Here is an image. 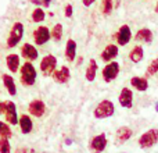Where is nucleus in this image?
Wrapping results in <instances>:
<instances>
[{
  "mask_svg": "<svg viewBox=\"0 0 158 153\" xmlns=\"http://www.w3.org/2000/svg\"><path fill=\"white\" fill-rule=\"evenodd\" d=\"M131 85L132 88L137 90V92H146L148 89V79L146 76H132L131 78Z\"/></svg>",
  "mask_w": 158,
  "mask_h": 153,
  "instance_id": "obj_23",
  "label": "nucleus"
},
{
  "mask_svg": "<svg viewBox=\"0 0 158 153\" xmlns=\"http://www.w3.org/2000/svg\"><path fill=\"white\" fill-rule=\"evenodd\" d=\"M25 32V27L21 21H17L13 24L10 32H8V36L6 39V46L8 49H14L15 46H18L19 42L22 41V36H24Z\"/></svg>",
  "mask_w": 158,
  "mask_h": 153,
  "instance_id": "obj_3",
  "label": "nucleus"
},
{
  "mask_svg": "<svg viewBox=\"0 0 158 153\" xmlns=\"http://www.w3.org/2000/svg\"><path fill=\"white\" fill-rule=\"evenodd\" d=\"M156 74H158V57L154 59L147 66V68H146V78L147 76H154Z\"/></svg>",
  "mask_w": 158,
  "mask_h": 153,
  "instance_id": "obj_28",
  "label": "nucleus"
},
{
  "mask_svg": "<svg viewBox=\"0 0 158 153\" xmlns=\"http://www.w3.org/2000/svg\"><path fill=\"white\" fill-rule=\"evenodd\" d=\"M133 90L128 86H123L118 95V102L123 109H132L133 107Z\"/></svg>",
  "mask_w": 158,
  "mask_h": 153,
  "instance_id": "obj_13",
  "label": "nucleus"
},
{
  "mask_svg": "<svg viewBox=\"0 0 158 153\" xmlns=\"http://www.w3.org/2000/svg\"><path fill=\"white\" fill-rule=\"evenodd\" d=\"M156 111H158V103H156Z\"/></svg>",
  "mask_w": 158,
  "mask_h": 153,
  "instance_id": "obj_39",
  "label": "nucleus"
},
{
  "mask_svg": "<svg viewBox=\"0 0 158 153\" xmlns=\"http://www.w3.org/2000/svg\"><path fill=\"white\" fill-rule=\"evenodd\" d=\"M6 67L11 74H17L21 67V57L17 53H10L6 56Z\"/></svg>",
  "mask_w": 158,
  "mask_h": 153,
  "instance_id": "obj_17",
  "label": "nucleus"
},
{
  "mask_svg": "<svg viewBox=\"0 0 158 153\" xmlns=\"http://www.w3.org/2000/svg\"><path fill=\"white\" fill-rule=\"evenodd\" d=\"M77 50H78V45L74 39H68L65 43V49H64V56L65 60L68 63H74L77 59Z\"/></svg>",
  "mask_w": 158,
  "mask_h": 153,
  "instance_id": "obj_19",
  "label": "nucleus"
},
{
  "mask_svg": "<svg viewBox=\"0 0 158 153\" xmlns=\"http://www.w3.org/2000/svg\"><path fill=\"white\" fill-rule=\"evenodd\" d=\"M64 15H65V18H71L74 15V7L71 4H65V7H64Z\"/></svg>",
  "mask_w": 158,
  "mask_h": 153,
  "instance_id": "obj_31",
  "label": "nucleus"
},
{
  "mask_svg": "<svg viewBox=\"0 0 158 153\" xmlns=\"http://www.w3.org/2000/svg\"><path fill=\"white\" fill-rule=\"evenodd\" d=\"M97 70H98V64L94 59H90L89 64L86 67V71H85V78H86L87 82H93L96 79V75H97Z\"/></svg>",
  "mask_w": 158,
  "mask_h": 153,
  "instance_id": "obj_24",
  "label": "nucleus"
},
{
  "mask_svg": "<svg viewBox=\"0 0 158 153\" xmlns=\"http://www.w3.org/2000/svg\"><path fill=\"white\" fill-rule=\"evenodd\" d=\"M2 81L4 85L6 90L10 96H15L17 95V85H15V79L13 78V75L10 74H2Z\"/></svg>",
  "mask_w": 158,
  "mask_h": 153,
  "instance_id": "obj_22",
  "label": "nucleus"
},
{
  "mask_svg": "<svg viewBox=\"0 0 158 153\" xmlns=\"http://www.w3.org/2000/svg\"><path fill=\"white\" fill-rule=\"evenodd\" d=\"M19 52H21V57H24V60L29 61V63L36 61L39 59L38 47H36L35 45H32V43H28V42H25V43L22 45L21 49H19Z\"/></svg>",
  "mask_w": 158,
  "mask_h": 153,
  "instance_id": "obj_12",
  "label": "nucleus"
},
{
  "mask_svg": "<svg viewBox=\"0 0 158 153\" xmlns=\"http://www.w3.org/2000/svg\"><path fill=\"white\" fill-rule=\"evenodd\" d=\"M50 35H52L53 41L58 43V42L63 39V35H64V27H63V24L57 22V24L53 25V28L50 29Z\"/></svg>",
  "mask_w": 158,
  "mask_h": 153,
  "instance_id": "obj_25",
  "label": "nucleus"
},
{
  "mask_svg": "<svg viewBox=\"0 0 158 153\" xmlns=\"http://www.w3.org/2000/svg\"><path fill=\"white\" fill-rule=\"evenodd\" d=\"M115 113V104L110 99H103L101 102H98L97 106L93 110V117L96 120H104V118L112 117Z\"/></svg>",
  "mask_w": 158,
  "mask_h": 153,
  "instance_id": "obj_2",
  "label": "nucleus"
},
{
  "mask_svg": "<svg viewBox=\"0 0 158 153\" xmlns=\"http://www.w3.org/2000/svg\"><path fill=\"white\" fill-rule=\"evenodd\" d=\"M119 72H121V64L114 60V61H110V63H107L106 66H104V68L101 70V76H103L104 82L110 84V82L115 81V79L118 78Z\"/></svg>",
  "mask_w": 158,
  "mask_h": 153,
  "instance_id": "obj_6",
  "label": "nucleus"
},
{
  "mask_svg": "<svg viewBox=\"0 0 158 153\" xmlns=\"http://www.w3.org/2000/svg\"><path fill=\"white\" fill-rule=\"evenodd\" d=\"M133 137V129L128 125H122L117 129L115 132V141L118 143H125L126 141H129L131 138Z\"/></svg>",
  "mask_w": 158,
  "mask_h": 153,
  "instance_id": "obj_20",
  "label": "nucleus"
},
{
  "mask_svg": "<svg viewBox=\"0 0 158 153\" xmlns=\"http://www.w3.org/2000/svg\"><path fill=\"white\" fill-rule=\"evenodd\" d=\"M112 8H114V2L112 0H103V3H101V13L104 15H110L112 13Z\"/></svg>",
  "mask_w": 158,
  "mask_h": 153,
  "instance_id": "obj_29",
  "label": "nucleus"
},
{
  "mask_svg": "<svg viewBox=\"0 0 158 153\" xmlns=\"http://www.w3.org/2000/svg\"><path fill=\"white\" fill-rule=\"evenodd\" d=\"M158 142V128H150L146 132H143L137 139L140 149H150Z\"/></svg>",
  "mask_w": 158,
  "mask_h": 153,
  "instance_id": "obj_5",
  "label": "nucleus"
},
{
  "mask_svg": "<svg viewBox=\"0 0 158 153\" xmlns=\"http://www.w3.org/2000/svg\"><path fill=\"white\" fill-rule=\"evenodd\" d=\"M107 145H108V138L104 132L94 135L89 141V149L93 153H103L107 149Z\"/></svg>",
  "mask_w": 158,
  "mask_h": 153,
  "instance_id": "obj_8",
  "label": "nucleus"
},
{
  "mask_svg": "<svg viewBox=\"0 0 158 153\" xmlns=\"http://www.w3.org/2000/svg\"><path fill=\"white\" fill-rule=\"evenodd\" d=\"M13 137V129L11 125L7 124L6 121L0 120V138H6V139H10Z\"/></svg>",
  "mask_w": 158,
  "mask_h": 153,
  "instance_id": "obj_26",
  "label": "nucleus"
},
{
  "mask_svg": "<svg viewBox=\"0 0 158 153\" xmlns=\"http://www.w3.org/2000/svg\"><path fill=\"white\" fill-rule=\"evenodd\" d=\"M119 55V47L117 43H108L106 47L103 49V52L100 53V59L104 63H110V61H114L115 59Z\"/></svg>",
  "mask_w": 158,
  "mask_h": 153,
  "instance_id": "obj_14",
  "label": "nucleus"
},
{
  "mask_svg": "<svg viewBox=\"0 0 158 153\" xmlns=\"http://www.w3.org/2000/svg\"><path fill=\"white\" fill-rule=\"evenodd\" d=\"M96 0H82V4L85 6V7H90V6L94 3Z\"/></svg>",
  "mask_w": 158,
  "mask_h": 153,
  "instance_id": "obj_32",
  "label": "nucleus"
},
{
  "mask_svg": "<svg viewBox=\"0 0 158 153\" xmlns=\"http://www.w3.org/2000/svg\"><path fill=\"white\" fill-rule=\"evenodd\" d=\"M28 114L31 117L42 118L46 114V103L42 99H33L28 103Z\"/></svg>",
  "mask_w": 158,
  "mask_h": 153,
  "instance_id": "obj_10",
  "label": "nucleus"
},
{
  "mask_svg": "<svg viewBox=\"0 0 158 153\" xmlns=\"http://www.w3.org/2000/svg\"><path fill=\"white\" fill-rule=\"evenodd\" d=\"M52 78L56 84L65 85V84H68L69 79H71V70L68 68V66H61L60 68L53 72Z\"/></svg>",
  "mask_w": 158,
  "mask_h": 153,
  "instance_id": "obj_15",
  "label": "nucleus"
},
{
  "mask_svg": "<svg viewBox=\"0 0 158 153\" xmlns=\"http://www.w3.org/2000/svg\"><path fill=\"white\" fill-rule=\"evenodd\" d=\"M18 72H19V82H21L22 86L31 88L35 85L36 79H38V70L35 68V66L32 63H29V61L22 63Z\"/></svg>",
  "mask_w": 158,
  "mask_h": 153,
  "instance_id": "obj_1",
  "label": "nucleus"
},
{
  "mask_svg": "<svg viewBox=\"0 0 158 153\" xmlns=\"http://www.w3.org/2000/svg\"><path fill=\"white\" fill-rule=\"evenodd\" d=\"M39 70L43 76H52L53 72L57 70V57L52 53L43 56L39 63Z\"/></svg>",
  "mask_w": 158,
  "mask_h": 153,
  "instance_id": "obj_4",
  "label": "nucleus"
},
{
  "mask_svg": "<svg viewBox=\"0 0 158 153\" xmlns=\"http://www.w3.org/2000/svg\"><path fill=\"white\" fill-rule=\"evenodd\" d=\"M156 13L158 14V2H157V4H156Z\"/></svg>",
  "mask_w": 158,
  "mask_h": 153,
  "instance_id": "obj_38",
  "label": "nucleus"
},
{
  "mask_svg": "<svg viewBox=\"0 0 158 153\" xmlns=\"http://www.w3.org/2000/svg\"><path fill=\"white\" fill-rule=\"evenodd\" d=\"M18 127H19L21 134H24V135L31 134V132L33 131V118L31 117L29 114L22 113L18 117Z\"/></svg>",
  "mask_w": 158,
  "mask_h": 153,
  "instance_id": "obj_16",
  "label": "nucleus"
},
{
  "mask_svg": "<svg viewBox=\"0 0 158 153\" xmlns=\"http://www.w3.org/2000/svg\"><path fill=\"white\" fill-rule=\"evenodd\" d=\"M0 153H11V143L6 138H0Z\"/></svg>",
  "mask_w": 158,
  "mask_h": 153,
  "instance_id": "obj_30",
  "label": "nucleus"
},
{
  "mask_svg": "<svg viewBox=\"0 0 158 153\" xmlns=\"http://www.w3.org/2000/svg\"><path fill=\"white\" fill-rule=\"evenodd\" d=\"M4 113V102H2L0 100V116Z\"/></svg>",
  "mask_w": 158,
  "mask_h": 153,
  "instance_id": "obj_36",
  "label": "nucleus"
},
{
  "mask_svg": "<svg viewBox=\"0 0 158 153\" xmlns=\"http://www.w3.org/2000/svg\"><path fill=\"white\" fill-rule=\"evenodd\" d=\"M31 20H32L33 22H42L46 20V13H44V10L42 7H36L35 10L32 11V14H31Z\"/></svg>",
  "mask_w": 158,
  "mask_h": 153,
  "instance_id": "obj_27",
  "label": "nucleus"
},
{
  "mask_svg": "<svg viewBox=\"0 0 158 153\" xmlns=\"http://www.w3.org/2000/svg\"><path fill=\"white\" fill-rule=\"evenodd\" d=\"M154 41V33L150 28H140L137 29V32L135 33V42L137 43H151Z\"/></svg>",
  "mask_w": 158,
  "mask_h": 153,
  "instance_id": "obj_18",
  "label": "nucleus"
},
{
  "mask_svg": "<svg viewBox=\"0 0 158 153\" xmlns=\"http://www.w3.org/2000/svg\"><path fill=\"white\" fill-rule=\"evenodd\" d=\"M50 4H52V0H42V6L43 7H50Z\"/></svg>",
  "mask_w": 158,
  "mask_h": 153,
  "instance_id": "obj_33",
  "label": "nucleus"
},
{
  "mask_svg": "<svg viewBox=\"0 0 158 153\" xmlns=\"http://www.w3.org/2000/svg\"><path fill=\"white\" fill-rule=\"evenodd\" d=\"M27 153H36L35 149H27Z\"/></svg>",
  "mask_w": 158,
  "mask_h": 153,
  "instance_id": "obj_37",
  "label": "nucleus"
},
{
  "mask_svg": "<svg viewBox=\"0 0 158 153\" xmlns=\"http://www.w3.org/2000/svg\"><path fill=\"white\" fill-rule=\"evenodd\" d=\"M4 118L6 123L10 125H18V113H17V106L13 100H6L4 102Z\"/></svg>",
  "mask_w": 158,
  "mask_h": 153,
  "instance_id": "obj_11",
  "label": "nucleus"
},
{
  "mask_svg": "<svg viewBox=\"0 0 158 153\" xmlns=\"http://www.w3.org/2000/svg\"><path fill=\"white\" fill-rule=\"evenodd\" d=\"M133 35H132V29L128 24H123L118 28V31L114 33V39L117 41L118 46H126L129 42L132 41Z\"/></svg>",
  "mask_w": 158,
  "mask_h": 153,
  "instance_id": "obj_9",
  "label": "nucleus"
},
{
  "mask_svg": "<svg viewBox=\"0 0 158 153\" xmlns=\"http://www.w3.org/2000/svg\"><path fill=\"white\" fill-rule=\"evenodd\" d=\"M32 38L36 46H43L52 39L50 35V28L47 25H39L38 28H35V31L32 32Z\"/></svg>",
  "mask_w": 158,
  "mask_h": 153,
  "instance_id": "obj_7",
  "label": "nucleus"
},
{
  "mask_svg": "<svg viewBox=\"0 0 158 153\" xmlns=\"http://www.w3.org/2000/svg\"><path fill=\"white\" fill-rule=\"evenodd\" d=\"M128 57H129V60L135 64L142 63L143 59H144V49H143L142 45H135V46L129 50Z\"/></svg>",
  "mask_w": 158,
  "mask_h": 153,
  "instance_id": "obj_21",
  "label": "nucleus"
},
{
  "mask_svg": "<svg viewBox=\"0 0 158 153\" xmlns=\"http://www.w3.org/2000/svg\"><path fill=\"white\" fill-rule=\"evenodd\" d=\"M29 2L32 3V4H36L38 7H40L42 6V0H29Z\"/></svg>",
  "mask_w": 158,
  "mask_h": 153,
  "instance_id": "obj_35",
  "label": "nucleus"
},
{
  "mask_svg": "<svg viewBox=\"0 0 158 153\" xmlns=\"http://www.w3.org/2000/svg\"><path fill=\"white\" fill-rule=\"evenodd\" d=\"M13 153H27V148H17Z\"/></svg>",
  "mask_w": 158,
  "mask_h": 153,
  "instance_id": "obj_34",
  "label": "nucleus"
},
{
  "mask_svg": "<svg viewBox=\"0 0 158 153\" xmlns=\"http://www.w3.org/2000/svg\"><path fill=\"white\" fill-rule=\"evenodd\" d=\"M119 153H128V152H119Z\"/></svg>",
  "mask_w": 158,
  "mask_h": 153,
  "instance_id": "obj_40",
  "label": "nucleus"
}]
</instances>
